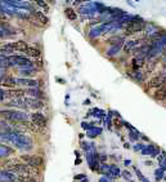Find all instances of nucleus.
<instances>
[{
  "mask_svg": "<svg viewBox=\"0 0 166 182\" xmlns=\"http://www.w3.org/2000/svg\"><path fill=\"white\" fill-rule=\"evenodd\" d=\"M0 116H3L7 120L13 122V123H26L27 122V114L23 111H18V110H2L0 111Z\"/></svg>",
  "mask_w": 166,
  "mask_h": 182,
  "instance_id": "f257e3e1",
  "label": "nucleus"
},
{
  "mask_svg": "<svg viewBox=\"0 0 166 182\" xmlns=\"http://www.w3.org/2000/svg\"><path fill=\"white\" fill-rule=\"evenodd\" d=\"M7 60H8L9 66H20V67H23V68L34 67V65L31 64V61L22 57V56H10V57H8Z\"/></svg>",
  "mask_w": 166,
  "mask_h": 182,
  "instance_id": "f03ea898",
  "label": "nucleus"
},
{
  "mask_svg": "<svg viewBox=\"0 0 166 182\" xmlns=\"http://www.w3.org/2000/svg\"><path fill=\"white\" fill-rule=\"evenodd\" d=\"M9 173H16V174H20V176H32L34 173V168L28 167L27 164L24 163H18L14 167H12L10 169H8Z\"/></svg>",
  "mask_w": 166,
  "mask_h": 182,
  "instance_id": "7ed1b4c3",
  "label": "nucleus"
},
{
  "mask_svg": "<svg viewBox=\"0 0 166 182\" xmlns=\"http://www.w3.org/2000/svg\"><path fill=\"white\" fill-rule=\"evenodd\" d=\"M21 159L23 160L24 164H27L28 167H31L34 169L40 168L42 164H44L42 158H40V156H38V155H22Z\"/></svg>",
  "mask_w": 166,
  "mask_h": 182,
  "instance_id": "20e7f679",
  "label": "nucleus"
},
{
  "mask_svg": "<svg viewBox=\"0 0 166 182\" xmlns=\"http://www.w3.org/2000/svg\"><path fill=\"white\" fill-rule=\"evenodd\" d=\"M146 29V23L143 21H131L126 25V29H125V34L126 35H131V34H135V33H139V31H142Z\"/></svg>",
  "mask_w": 166,
  "mask_h": 182,
  "instance_id": "39448f33",
  "label": "nucleus"
},
{
  "mask_svg": "<svg viewBox=\"0 0 166 182\" xmlns=\"http://www.w3.org/2000/svg\"><path fill=\"white\" fill-rule=\"evenodd\" d=\"M31 123L35 124L36 127L39 128H45L46 124H48V120L44 114H41V112H34V114H31Z\"/></svg>",
  "mask_w": 166,
  "mask_h": 182,
  "instance_id": "423d86ee",
  "label": "nucleus"
},
{
  "mask_svg": "<svg viewBox=\"0 0 166 182\" xmlns=\"http://www.w3.org/2000/svg\"><path fill=\"white\" fill-rule=\"evenodd\" d=\"M166 84V76L164 74H160L157 76H153L149 81H148V87H147V89L148 88H160Z\"/></svg>",
  "mask_w": 166,
  "mask_h": 182,
  "instance_id": "0eeeda50",
  "label": "nucleus"
},
{
  "mask_svg": "<svg viewBox=\"0 0 166 182\" xmlns=\"http://www.w3.org/2000/svg\"><path fill=\"white\" fill-rule=\"evenodd\" d=\"M24 103H26L27 107H31V109H41L44 106V102H41L40 99L31 98V97L24 98Z\"/></svg>",
  "mask_w": 166,
  "mask_h": 182,
  "instance_id": "6e6552de",
  "label": "nucleus"
},
{
  "mask_svg": "<svg viewBox=\"0 0 166 182\" xmlns=\"http://www.w3.org/2000/svg\"><path fill=\"white\" fill-rule=\"evenodd\" d=\"M17 84H18V85H22V87L38 88V85H39V81L32 80V79H26V78H22V79H17Z\"/></svg>",
  "mask_w": 166,
  "mask_h": 182,
  "instance_id": "1a4fd4ad",
  "label": "nucleus"
},
{
  "mask_svg": "<svg viewBox=\"0 0 166 182\" xmlns=\"http://www.w3.org/2000/svg\"><path fill=\"white\" fill-rule=\"evenodd\" d=\"M0 85L7 87V88H13L14 85H17V79L10 76V75H4L2 78V83H0Z\"/></svg>",
  "mask_w": 166,
  "mask_h": 182,
  "instance_id": "9d476101",
  "label": "nucleus"
},
{
  "mask_svg": "<svg viewBox=\"0 0 166 182\" xmlns=\"http://www.w3.org/2000/svg\"><path fill=\"white\" fill-rule=\"evenodd\" d=\"M7 106L9 107H22V109H26L27 106L24 103V98H12L10 101L7 103Z\"/></svg>",
  "mask_w": 166,
  "mask_h": 182,
  "instance_id": "9b49d317",
  "label": "nucleus"
},
{
  "mask_svg": "<svg viewBox=\"0 0 166 182\" xmlns=\"http://www.w3.org/2000/svg\"><path fill=\"white\" fill-rule=\"evenodd\" d=\"M31 14H32V17H34L38 22H41L42 25H48V23H49V18H48L44 13H41V12L34 10V12H31Z\"/></svg>",
  "mask_w": 166,
  "mask_h": 182,
  "instance_id": "f8f14e48",
  "label": "nucleus"
},
{
  "mask_svg": "<svg viewBox=\"0 0 166 182\" xmlns=\"http://www.w3.org/2000/svg\"><path fill=\"white\" fill-rule=\"evenodd\" d=\"M146 64V56L144 54H138L137 57L133 60V67L135 70H138L139 67H142Z\"/></svg>",
  "mask_w": 166,
  "mask_h": 182,
  "instance_id": "ddd939ff",
  "label": "nucleus"
},
{
  "mask_svg": "<svg viewBox=\"0 0 166 182\" xmlns=\"http://www.w3.org/2000/svg\"><path fill=\"white\" fill-rule=\"evenodd\" d=\"M155 98L157 101H164V99H166V84L157 88L155 92Z\"/></svg>",
  "mask_w": 166,
  "mask_h": 182,
  "instance_id": "4468645a",
  "label": "nucleus"
},
{
  "mask_svg": "<svg viewBox=\"0 0 166 182\" xmlns=\"http://www.w3.org/2000/svg\"><path fill=\"white\" fill-rule=\"evenodd\" d=\"M26 95H28L31 98L39 99L40 97H42V92L39 89V88H30V89L26 91Z\"/></svg>",
  "mask_w": 166,
  "mask_h": 182,
  "instance_id": "2eb2a0df",
  "label": "nucleus"
},
{
  "mask_svg": "<svg viewBox=\"0 0 166 182\" xmlns=\"http://www.w3.org/2000/svg\"><path fill=\"white\" fill-rule=\"evenodd\" d=\"M7 95L12 98H22L24 95H26V91L23 89H10Z\"/></svg>",
  "mask_w": 166,
  "mask_h": 182,
  "instance_id": "dca6fc26",
  "label": "nucleus"
},
{
  "mask_svg": "<svg viewBox=\"0 0 166 182\" xmlns=\"http://www.w3.org/2000/svg\"><path fill=\"white\" fill-rule=\"evenodd\" d=\"M0 51H2L3 53H13L14 51H17V49H16V43L4 44V45H2V48H0Z\"/></svg>",
  "mask_w": 166,
  "mask_h": 182,
  "instance_id": "f3484780",
  "label": "nucleus"
},
{
  "mask_svg": "<svg viewBox=\"0 0 166 182\" xmlns=\"http://www.w3.org/2000/svg\"><path fill=\"white\" fill-rule=\"evenodd\" d=\"M12 182H36L32 176H16Z\"/></svg>",
  "mask_w": 166,
  "mask_h": 182,
  "instance_id": "a211bd4d",
  "label": "nucleus"
},
{
  "mask_svg": "<svg viewBox=\"0 0 166 182\" xmlns=\"http://www.w3.org/2000/svg\"><path fill=\"white\" fill-rule=\"evenodd\" d=\"M157 26H155V25H153V23H148V25H147V26H146V35L147 36H152V35H156L157 36Z\"/></svg>",
  "mask_w": 166,
  "mask_h": 182,
  "instance_id": "6ab92c4d",
  "label": "nucleus"
},
{
  "mask_svg": "<svg viewBox=\"0 0 166 182\" xmlns=\"http://www.w3.org/2000/svg\"><path fill=\"white\" fill-rule=\"evenodd\" d=\"M28 44L26 41H23V40H20V41H17L16 43V49L18 52H23V53H26L27 52V49H28Z\"/></svg>",
  "mask_w": 166,
  "mask_h": 182,
  "instance_id": "aec40b11",
  "label": "nucleus"
},
{
  "mask_svg": "<svg viewBox=\"0 0 166 182\" xmlns=\"http://www.w3.org/2000/svg\"><path fill=\"white\" fill-rule=\"evenodd\" d=\"M26 54L28 56V57H34V58H39L40 56H41V52L39 51L38 48H34V47H30L28 49H27V52H26Z\"/></svg>",
  "mask_w": 166,
  "mask_h": 182,
  "instance_id": "412c9836",
  "label": "nucleus"
},
{
  "mask_svg": "<svg viewBox=\"0 0 166 182\" xmlns=\"http://www.w3.org/2000/svg\"><path fill=\"white\" fill-rule=\"evenodd\" d=\"M65 14H66V17L68 18V20H71V21H75L76 18H77V14H76L75 9H72V8L65 9Z\"/></svg>",
  "mask_w": 166,
  "mask_h": 182,
  "instance_id": "4be33fe9",
  "label": "nucleus"
},
{
  "mask_svg": "<svg viewBox=\"0 0 166 182\" xmlns=\"http://www.w3.org/2000/svg\"><path fill=\"white\" fill-rule=\"evenodd\" d=\"M36 68H34V67H30V68H22L21 70V74L22 75H24V76H34V75L36 74Z\"/></svg>",
  "mask_w": 166,
  "mask_h": 182,
  "instance_id": "5701e85b",
  "label": "nucleus"
},
{
  "mask_svg": "<svg viewBox=\"0 0 166 182\" xmlns=\"http://www.w3.org/2000/svg\"><path fill=\"white\" fill-rule=\"evenodd\" d=\"M137 44H138V41H137V40H130V41H126V44L124 45V51H125L126 53H127V52H130L131 49H133L135 45H137Z\"/></svg>",
  "mask_w": 166,
  "mask_h": 182,
  "instance_id": "b1692460",
  "label": "nucleus"
},
{
  "mask_svg": "<svg viewBox=\"0 0 166 182\" xmlns=\"http://www.w3.org/2000/svg\"><path fill=\"white\" fill-rule=\"evenodd\" d=\"M103 33V29H102V26H99V27H95V29H91L90 30V37H97V36H99L101 34Z\"/></svg>",
  "mask_w": 166,
  "mask_h": 182,
  "instance_id": "393cba45",
  "label": "nucleus"
},
{
  "mask_svg": "<svg viewBox=\"0 0 166 182\" xmlns=\"http://www.w3.org/2000/svg\"><path fill=\"white\" fill-rule=\"evenodd\" d=\"M101 133H102L101 128H93V129L88 130V136L90 137V138H94V137H97L98 134H101Z\"/></svg>",
  "mask_w": 166,
  "mask_h": 182,
  "instance_id": "a878e982",
  "label": "nucleus"
},
{
  "mask_svg": "<svg viewBox=\"0 0 166 182\" xmlns=\"http://www.w3.org/2000/svg\"><path fill=\"white\" fill-rule=\"evenodd\" d=\"M120 48H121V45H120V44H119V45H112V47H111L109 49H108V56H113V54H116V53H117L119 51H120Z\"/></svg>",
  "mask_w": 166,
  "mask_h": 182,
  "instance_id": "bb28decb",
  "label": "nucleus"
},
{
  "mask_svg": "<svg viewBox=\"0 0 166 182\" xmlns=\"http://www.w3.org/2000/svg\"><path fill=\"white\" fill-rule=\"evenodd\" d=\"M24 125H26V127L28 128V129H31L32 132H35V133H39V132H40V128L39 127H36V125L35 124H32V123H24Z\"/></svg>",
  "mask_w": 166,
  "mask_h": 182,
  "instance_id": "cd10ccee",
  "label": "nucleus"
},
{
  "mask_svg": "<svg viewBox=\"0 0 166 182\" xmlns=\"http://www.w3.org/2000/svg\"><path fill=\"white\" fill-rule=\"evenodd\" d=\"M155 66H156V61H155V60H151L148 64H147V71L151 72L153 68H155Z\"/></svg>",
  "mask_w": 166,
  "mask_h": 182,
  "instance_id": "c85d7f7f",
  "label": "nucleus"
},
{
  "mask_svg": "<svg viewBox=\"0 0 166 182\" xmlns=\"http://www.w3.org/2000/svg\"><path fill=\"white\" fill-rule=\"evenodd\" d=\"M122 177H124L125 180H127L129 182H134V180L131 178V174L129 173V172H126V171H124V172H122Z\"/></svg>",
  "mask_w": 166,
  "mask_h": 182,
  "instance_id": "c756f323",
  "label": "nucleus"
},
{
  "mask_svg": "<svg viewBox=\"0 0 166 182\" xmlns=\"http://www.w3.org/2000/svg\"><path fill=\"white\" fill-rule=\"evenodd\" d=\"M81 127H83L84 129H88V130H90V129H93V128H94V127H93V124H89V123H85V122L81 123Z\"/></svg>",
  "mask_w": 166,
  "mask_h": 182,
  "instance_id": "7c9ffc66",
  "label": "nucleus"
},
{
  "mask_svg": "<svg viewBox=\"0 0 166 182\" xmlns=\"http://www.w3.org/2000/svg\"><path fill=\"white\" fill-rule=\"evenodd\" d=\"M135 79H137L138 81H143L144 80V75L140 74V72H137V74H135Z\"/></svg>",
  "mask_w": 166,
  "mask_h": 182,
  "instance_id": "2f4dec72",
  "label": "nucleus"
},
{
  "mask_svg": "<svg viewBox=\"0 0 166 182\" xmlns=\"http://www.w3.org/2000/svg\"><path fill=\"white\" fill-rule=\"evenodd\" d=\"M162 169H164V168H161L160 171L156 172V180H160V178H161V176H162Z\"/></svg>",
  "mask_w": 166,
  "mask_h": 182,
  "instance_id": "473e14b6",
  "label": "nucleus"
},
{
  "mask_svg": "<svg viewBox=\"0 0 166 182\" xmlns=\"http://www.w3.org/2000/svg\"><path fill=\"white\" fill-rule=\"evenodd\" d=\"M38 4L40 5V7H42V8H45V9L48 10V5H46L45 3H42V2H40V0H38Z\"/></svg>",
  "mask_w": 166,
  "mask_h": 182,
  "instance_id": "72a5a7b5",
  "label": "nucleus"
},
{
  "mask_svg": "<svg viewBox=\"0 0 166 182\" xmlns=\"http://www.w3.org/2000/svg\"><path fill=\"white\" fill-rule=\"evenodd\" d=\"M121 124H122V123H121L120 120H115V127H116V128H121V127H122Z\"/></svg>",
  "mask_w": 166,
  "mask_h": 182,
  "instance_id": "f704fd0d",
  "label": "nucleus"
},
{
  "mask_svg": "<svg viewBox=\"0 0 166 182\" xmlns=\"http://www.w3.org/2000/svg\"><path fill=\"white\" fill-rule=\"evenodd\" d=\"M85 177V174H77V176H75V180H83Z\"/></svg>",
  "mask_w": 166,
  "mask_h": 182,
  "instance_id": "c9c22d12",
  "label": "nucleus"
},
{
  "mask_svg": "<svg viewBox=\"0 0 166 182\" xmlns=\"http://www.w3.org/2000/svg\"><path fill=\"white\" fill-rule=\"evenodd\" d=\"M4 97H5V93H4L2 89H0V101H3Z\"/></svg>",
  "mask_w": 166,
  "mask_h": 182,
  "instance_id": "e433bc0d",
  "label": "nucleus"
},
{
  "mask_svg": "<svg viewBox=\"0 0 166 182\" xmlns=\"http://www.w3.org/2000/svg\"><path fill=\"white\" fill-rule=\"evenodd\" d=\"M99 182H108V181H107L106 178H101V181H99Z\"/></svg>",
  "mask_w": 166,
  "mask_h": 182,
  "instance_id": "4c0bfd02",
  "label": "nucleus"
},
{
  "mask_svg": "<svg viewBox=\"0 0 166 182\" xmlns=\"http://www.w3.org/2000/svg\"><path fill=\"white\" fill-rule=\"evenodd\" d=\"M0 36H4V30H3V31L0 30Z\"/></svg>",
  "mask_w": 166,
  "mask_h": 182,
  "instance_id": "58836bf2",
  "label": "nucleus"
},
{
  "mask_svg": "<svg viewBox=\"0 0 166 182\" xmlns=\"http://www.w3.org/2000/svg\"><path fill=\"white\" fill-rule=\"evenodd\" d=\"M165 180H166V177H165Z\"/></svg>",
  "mask_w": 166,
  "mask_h": 182,
  "instance_id": "ea45409f",
  "label": "nucleus"
}]
</instances>
